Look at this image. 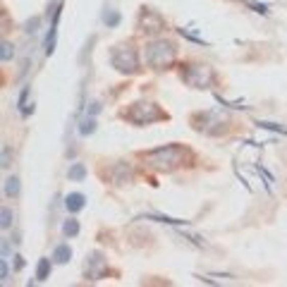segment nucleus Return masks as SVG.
<instances>
[{"mask_svg": "<svg viewBox=\"0 0 287 287\" xmlns=\"http://www.w3.org/2000/svg\"><path fill=\"white\" fill-rule=\"evenodd\" d=\"M144 165H148L151 170L158 172H172L182 168V165H192L194 163V153L182 144H168V146H158L151 148L146 153H141Z\"/></svg>", "mask_w": 287, "mask_h": 287, "instance_id": "obj_1", "label": "nucleus"}, {"mask_svg": "<svg viewBox=\"0 0 287 287\" xmlns=\"http://www.w3.org/2000/svg\"><path fill=\"white\" fill-rule=\"evenodd\" d=\"M177 58V48L175 43L168 39H155L146 43V50H144V60L151 70H170L172 62Z\"/></svg>", "mask_w": 287, "mask_h": 287, "instance_id": "obj_2", "label": "nucleus"}, {"mask_svg": "<svg viewBox=\"0 0 287 287\" xmlns=\"http://www.w3.org/2000/svg\"><path fill=\"white\" fill-rule=\"evenodd\" d=\"M120 115H122L127 122L137 124V127H146V124H151V122L168 120V113H165L161 106H155L153 101H137L127 110H122Z\"/></svg>", "mask_w": 287, "mask_h": 287, "instance_id": "obj_3", "label": "nucleus"}, {"mask_svg": "<svg viewBox=\"0 0 287 287\" xmlns=\"http://www.w3.org/2000/svg\"><path fill=\"white\" fill-rule=\"evenodd\" d=\"M230 117L220 110H203V113H194L192 115V127L196 132L206 134V137H220L230 129Z\"/></svg>", "mask_w": 287, "mask_h": 287, "instance_id": "obj_4", "label": "nucleus"}, {"mask_svg": "<svg viewBox=\"0 0 287 287\" xmlns=\"http://www.w3.org/2000/svg\"><path fill=\"white\" fill-rule=\"evenodd\" d=\"M179 79L192 89H211L216 84V72L211 65L203 62H182L179 65Z\"/></svg>", "mask_w": 287, "mask_h": 287, "instance_id": "obj_5", "label": "nucleus"}, {"mask_svg": "<svg viewBox=\"0 0 287 287\" xmlns=\"http://www.w3.org/2000/svg\"><path fill=\"white\" fill-rule=\"evenodd\" d=\"M110 65L122 74H137L141 70L139 67V53L132 43H120L110 50Z\"/></svg>", "mask_w": 287, "mask_h": 287, "instance_id": "obj_6", "label": "nucleus"}, {"mask_svg": "<svg viewBox=\"0 0 287 287\" xmlns=\"http://www.w3.org/2000/svg\"><path fill=\"white\" fill-rule=\"evenodd\" d=\"M137 29L141 34H161L165 29V19L155 10L151 8H141L139 12V19H137Z\"/></svg>", "mask_w": 287, "mask_h": 287, "instance_id": "obj_7", "label": "nucleus"}, {"mask_svg": "<svg viewBox=\"0 0 287 287\" xmlns=\"http://www.w3.org/2000/svg\"><path fill=\"white\" fill-rule=\"evenodd\" d=\"M84 275L89 280H101L108 275V264H106V256L98 254V251H93L91 256L86 258L84 264Z\"/></svg>", "mask_w": 287, "mask_h": 287, "instance_id": "obj_8", "label": "nucleus"}, {"mask_svg": "<svg viewBox=\"0 0 287 287\" xmlns=\"http://www.w3.org/2000/svg\"><path fill=\"white\" fill-rule=\"evenodd\" d=\"M132 177H134V170H132V165L129 163H115L113 168H110V182L115 187H122V185H127V182H132Z\"/></svg>", "mask_w": 287, "mask_h": 287, "instance_id": "obj_9", "label": "nucleus"}, {"mask_svg": "<svg viewBox=\"0 0 287 287\" xmlns=\"http://www.w3.org/2000/svg\"><path fill=\"white\" fill-rule=\"evenodd\" d=\"M84 206H86L84 194H79V192H72V194L65 196V208L70 211V213H77V211H82Z\"/></svg>", "mask_w": 287, "mask_h": 287, "instance_id": "obj_10", "label": "nucleus"}, {"mask_svg": "<svg viewBox=\"0 0 287 287\" xmlns=\"http://www.w3.org/2000/svg\"><path fill=\"white\" fill-rule=\"evenodd\" d=\"M53 258H55V264H67L72 258V249L67 247V244H60V247L53 251Z\"/></svg>", "mask_w": 287, "mask_h": 287, "instance_id": "obj_11", "label": "nucleus"}, {"mask_svg": "<svg viewBox=\"0 0 287 287\" xmlns=\"http://www.w3.org/2000/svg\"><path fill=\"white\" fill-rule=\"evenodd\" d=\"M86 177V165L84 163H74L67 170V179H72V182H79V179H84Z\"/></svg>", "mask_w": 287, "mask_h": 287, "instance_id": "obj_12", "label": "nucleus"}, {"mask_svg": "<svg viewBox=\"0 0 287 287\" xmlns=\"http://www.w3.org/2000/svg\"><path fill=\"white\" fill-rule=\"evenodd\" d=\"M48 275H50V261H48V258H41L39 266H36V280L43 282V280H48Z\"/></svg>", "mask_w": 287, "mask_h": 287, "instance_id": "obj_13", "label": "nucleus"}, {"mask_svg": "<svg viewBox=\"0 0 287 287\" xmlns=\"http://www.w3.org/2000/svg\"><path fill=\"white\" fill-rule=\"evenodd\" d=\"M5 194H8L10 199H17V196H19V179L17 177L5 179Z\"/></svg>", "mask_w": 287, "mask_h": 287, "instance_id": "obj_14", "label": "nucleus"}, {"mask_svg": "<svg viewBox=\"0 0 287 287\" xmlns=\"http://www.w3.org/2000/svg\"><path fill=\"white\" fill-rule=\"evenodd\" d=\"M146 220H158V223H168V225H189V220H179V218H168V216H146Z\"/></svg>", "mask_w": 287, "mask_h": 287, "instance_id": "obj_15", "label": "nucleus"}, {"mask_svg": "<svg viewBox=\"0 0 287 287\" xmlns=\"http://www.w3.org/2000/svg\"><path fill=\"white\" fill-rule=\"evenodd\" d=\"M62 232L67 234V237H77V234H79V223L74 220V218L65 220V223H62Z\"/></svg>", "mask_w": 287, "mask_h": 287, "instance_id": "obj_16", "label": "nucleus"}, {"mask_svg": "<svg viewBox=\"0 0 287 287\" xmlns=\"http://www.w3.org/2000/svg\"><path fill=\"white\" fill-rule=\"evenodd\" d=\"M96 129V120L93 117H84L82 124H79V134H91Z\"/></svg>", "mask_w": 287, "mask_h": 287, "instance_id": "obj_17", "label": "nucleus"}, {"mask_svg": "<svg viewBox=\"0 0 287 287\" xmlns=\"http://www.w3.org/2000/svg\"><path fill=\"white\" fill-rule=\"evenodd\" d=\"M12 55H15V46L10 41H3V62L12 60Z\"/></svg>", "mask_w": 287, "mask_h": 287, "instance_id": "obj_18", "label": "nucleus"}, {"mask_svg": "<svg viewBox=\"0 0 287 287\" xmlns=\"http://www.w3.org/2000/svg\"><path fill=\"white\" fill-rule=\"evenodd\" d=\"M103 19H106L108 27H117V24H120V15H117V12H108V15H103Z\"/></svg>", "mask_w": 287, "mask_h": 287, "instance_id": "obj_19", "label": "nucleus"}, {"mask_svg": "<svg viewBox=\"0 0 287 287\" xmlns=\"http://www.w3.org/2000/svg\"><path fill=\"white\" fill-rule=\"evenodd\" d=\"M0 225H3V230H8V227L12 225V213H10L8 208H3V223H0Z\"/></svg>", "mask_w": 287, "mask_h": 287, "instance_id": "obj_20", "label": "nucleus"}, {"mask_svg": "<svg viewBox=\"0 0 287 287\" xmlns=\"http://www.w3.org/2000/svg\"><path fill=\"white\" fill-rule=\"evenodd\" d=\"M258 127H264V129H275V132H282V134H287V129H282L280 124H273V122H256Z\"/></svg>", "mask_w": 287, "mask_h": 287, "instance_id": "obj_21", "label": "nucleus"}, {"mask_svg": "<svg viewBox=\"0 0 287 287\" xmlns=\"http://www.w3.org/2000/svg\"><path fill=\"white\" fill-rule=\"evenodd\" d=\"M0 275H3V282H8V258L0 261Z\"/></svg>", "mask_w": 287, "mask_h": 287, "instance_id": "obj_22", "label": "nucleus"}, {"mask_svg": "<svg viewBox=\"0 0 287 287\" xmlns=\"http://www.w3.org/2000/svg\"><path fill=\"white\" fill-rule=\"evenodd\" d=\"M39 17H34V19H31L29 24H27V31H31V34H36V31H39Z\"/></svg>", "mask_w": 287, "mask_h": 287, "instance_id": "obj_23", "label": "nucleus"}, {"mask_svg": "<svg viewBox=\"0 0 287 287\" xmlns=\"http://www.w3.org/2000/svg\"><path fill=\"white\" fill-rule=\"evenodd\" d=\"M10 165V158H8V146H3V168Z\"/></svg>", "mask_w": 287, "mask_h": 287, "instance_id": "obj_24", "label": "nucleus"}]
</instances>
